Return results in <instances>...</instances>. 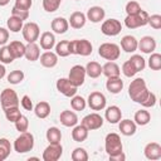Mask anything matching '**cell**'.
Instances as JSON below:
<instances>
[{"instance_id": "1", "label": "cell", "mask_w": 161, "mask_h": 161, "mask_svg": "<svg viewBox=\"0 0 161 161\" xmlns=\"http://www.w3.org/2000/svg\"><path fill=\"white\" fill-rule=\"evenodd\" d=\"M148 92L150 91H148L143 78H135L128 87V96L131 97V99L133 102L140 103V104L146 99Z\"/></svg>"}, {"instance_id": "2", "label": "cell", "mask_w": 161, "mask_h": 161, "mask_svg": "<svg viewBox=\"0 0 161 161\" xmlns=\"http://www.w3.org/2000/svg\"><path fill=\"white\" fill-rule=\"evenodd\" d=\"M13 147L18 153H25V152L31 151L33 147H34V136H33V133H30L28 131L20 132V135L15 138Z\"/></svg>"}, {"instance_id": "3", "label": "cell", "mask_w": 161, "mask_h": 161, "mask_svg": "<svg viewBox=\"0 0 161 161\" xmlns=\"http://www.w3.org/2000/svg\"><path fill=\"white\" fill-rule=\"evenodd\" d=\"M104 150L108 156H112V155H116V153H119L123 151V145H122V141H121V137L118 133L111 132L106 136Z\"/></svg>"}, {"instance_id": "4", "label": "cell", "mask_w": 161, "mask_h": 161, "mask_svg": "<svg viewBox=\"0 0 161 161\" xmlns=\"http://www.w3.org/2000/svg\"><path fill=\"white\" fill-rule=\"evenodd\" d=\"M93 45L87 39H74L70 40V54H77L82 57H87L92 54Z\"/></svg>"}, {"instance_id": "5", "label": "cell", "mask_w": 161, "mask_h": 161, "mask_svg": "<svg viewBox=\"0 0 161 161\" xmlns=\"http://www.w3.org/2000/svg\"><path fill=\"white\" fill-rule=\"evenodd\" d=\"M98 54L106 60H117L121 55V48L114 43H103L98 48Z\"/></svg>"}, {"instance_id": "6", "label": "cell", "mask_w": 161, "mask_h": 161, "mask_svg": "<svg viewBox=\"0 0 161 161\" xmlns=\"http://www.w3.org/2000/svg\"><path fill=\"white\" fill-rule=\"evenodd\" d=\"M147 21H148V14L145 10H141L138 14L135 15H127L125 18V25L128 29H137L145 26L147 25Z\"/></svg>"}, {"instance_id": "7", "label": "cell", "mask_w": 161, "mask_h": 161, "mask_svg": "<svg viewBox=\"0 0 161 161\" xmlns=\"http://www.w3.org/2000/svg\"><path fill=\"white\" fill-rule=\"evenodd\" d=\"M21 33H23V38L26 43H35L39 39L40 29H39V25L36 23L29 21V23H25L23 25Z\"/></svg>"}, {"instance_id": "8", "label": "cell", "mask_w": 161, "mask_h": 161, "mask_svg": "<svg viewBox=\"0 0 161 161\" xmlns=\"http://www.w3.org/2000/svg\"><path fill=\"white\" fill-rule=\"evenodd\" d=\"M19 102L20 101L18 98L16 92L11 88H5L0 93V104H1L3 109L9 108V107H16V106H19Z\"/></svg>"}, {"instance_id": "9", "label": "cell", "mask_w": 161, "mask_h": 161, "mask_svg": "<svg viewBox=\"0 0 161 161\" xmlns=\"http://www.w3.org/2000/svg\"><path fill=\"white\" fill-rule=\"evenodd\" d=\"M86 68L80 64H75L70 68L69 70V74H68V79L70 80V83L73 86H75L77 88L80 87L84 80H86Z\"/></svg>"}, {"instance_id": "10", "label": "cell", "mask_w": 161, "mask_h": 161, "mask_svg": "<svg viewBox=\"0 0 161 161\" xmlns=\"http://www.w3.org/2000/svg\"><path fill=\"white\" fill-rule=\"evenodd\" d=\"M87 104H88L89 108L93 109V111H102V109L106 108V104H107L106 96H104L102 92L94 91V92H92V93L88 96Z\"/></svg>"}, {"instance_id": "11", "label": "cell", "mask_w": 161, "mask_h": 161, "mask_svg": "<svg viewBox=\"0 0 161 161\" xmlns=\"http://www.w3.org/2000/svg\"><path fill=\"white\" fill-rule=\"evenodd\" d=\"M122 24L117 19H107L101 25V31L107 36H116L121 33Z\"/></svg>"}, {"instance_id": "12", "label": "cell", "mask_w": 161, "mask_h": 161, "mask_svg": "<svg viewBox=\"0 0 161 161\" xmlns=\"http://www.w3.org/2000/svg\"><path fill=\"white\" fill-rule=\"evenodd\" d=\"M103 117L96 112L93 113H89L87 116H84L80 121V123L88 130V131H94V130H98L103 126Z\"/></svg>"}, {"instance_id": "13", "label": "cell", "mask_w": 161, "mask_h": 161, "mask_svg": "<svg viewBox=\"0 0 161 161\" xmlns=\"http://www.w3.org/2000/svg\"><path fill=\"white\" fill-rule=\"evenodd\" d=\"M63 153V147L59 143H49L45 150L43 151V160L44 161H58Z\"/></svg>"}, {"instance_id": "14", "label": "cell", "mask_w": 161, "mask_h": 161, "mask_svg": "<svg viewBox=\"0 0 161 161\" xmlns=\"http://www.w3.org/2000/svg\"><path fill=\"white\" fill-rule=\"evenodd\" d=\"M55 87H57L58 92L62 93V94L65 96V97H70V98H72V97L77 93V87L73 86L68 78H59V79L57 80Z\"/></svg>"}, {"instance_id": "15", "label": "cell", "mask_w": 161, "mask_h": 161, "mask_svg": "<svg viewBox=\"0 0 161 161\" xmlns=\"http://www.w3.org/2000/svg\"><path fill=\"white\" fill-rule=\"evenodd\" d=\"M145 157L148 160H160L161 158V145L157 142H148L143 148Z\"/></svg>"}, {"instance_id": "16", "label": "cell", "mask_w": 161, "mask_h": 161, "mask_svg": "<svg viewBox=\"0 0 161 161\" xmlns=\"http://www.w3.org/2000/svg\"><path fill=\"white\" fill-rule=\"evenodd\" d=\"M137 49H140L142 53L145 54H151L153 53V50L156 49V40L153 36H150V35H146V36H142L141 40H138V45H137Z\"/></svg>"}, {"instance_id": "17", "label": "cell", "mask_w": 161, "mask_h": 161, "mask_svg": "<svg viewBox=\"0 0 161 161\" xmlns=\"http://www.w3.org/2000/svg\"><path fill=\"white\" fill-rule=\"evenodd\" d=\"M59 121L64 127H74L78 123V116L70 109H64L59 114Z\"/></svg>"}, {"instance_id": "18", "label": "cell", "mask_w": 161, "mask_h": 161, "mask_svg": "<svg viewBox=\"0 0 161 161\" xmlns=\"http://www.w3.org/2000/svg\"><path fill=\"white\" fill-rule=\"evenodd\" d=\"M104 118L106 121H108L109 123L114 125L118 123L122 119V111L118 106H109L106 108L104 111Z\"/></svg>"}, {"instance_id": "19", "label": "cell", "mask_w": 161, "mask_h": 161, "mask_svg": "<svg viewBox=\"0 0 161 161\" xmlns=\"http://www.w3.org/2000/svg\"><path fill=\"white\" fill-rule=\"evenodd\" d=\"M86 16H87V20H89V21L96 24V23H101L104 19L106 11H104V9L102 6H92V8L88 9Z\"/></svg>"}, {"instance_id": "20", "label": "cell", "mask_w": 161, "mask_h": 161, "mask_svg": "<svg viewBox=\"0 0 161 161\" xmlns=\"http://www.w3.org/2000/svg\"><path fill=\"white\" fill-rule=\"evenodd\" d=\"M87 21V16L82 11H74L70 14L69 19H68V24L73 28V29H80L86 25Z\"/></svg>"}, {"instance_id": "21", "label": "cell", "mask_w": 161, "mask_h": 161, "mask_svg": "<svg viewBox=\"0 0 161 161\" xmlns=\"http://www.w3.org/2000/svg\"><path fill=\"white\" fill-rule=\"evenodd\" d=\"M39 60H40V64L43 67H45V68H54L58 64V55L54 52L47 50L43 54H40Z\"/></svg>"}, {"instance_id": "22", "label": "cell", "mask_w": 161, "mask_h": 161, "mask_svg": "<svg viewBox=\"0 0 161 161\" xmlns=\"http://www.w3.org/2000/svg\"><path fill=\"white\" fill-rule=\"evenodd\" d=\"M50 26H52V30L55 33V34H64L68 28H69V24H68V20L63 16H57L52 20L50 23Z\"/></svg>"}, {"instance_id": "23", "label": "cell", "mask_w": 161, "mask_h": 161, "mask_svg": "<svg viewBox=\"0 0 161 161\" xmlns=\"http://www.w3.org/2000/svg\"><path fill=\"white\" fill-rule=\"evenodd\" d=\"M106 88L109 93L117 94L123 89V80L121 79V77H109L107 78Z\"/></svg>"}, {"instance_id": "24", "label": "cell", "mask_w": 161, "mask_h": 161, "mask_svg": "<svg viewBox=\"0 0 161 161\" xmlns=\"http://www.w3.org/2000/svg\"><path fill=\"white\" fill-rule=\"evenodd\" d=\"M137 45H138V40L133 35H125L121 39V48L126 53H133V52H136L137 50Z\"/></svg>"}, {"instance_id": "25", "label": "cell", "mask_w": 161, "mask_h": 161, "mask_svg": "<svg viewBox=\"0 0 161 161\" xmlns=\"http://www.w3.org/2000/svg\"><path fill=\"white\" fill-rule=\"evenodd\" d=\"M118 128L123 136H133L137 130V125L131 119H121L118 122Z\"/></svg>"}, {"instance_id": "26", "label": "cell", "mask_w": 161, "mask_h": 161, "mask_svg": "<svg viewBox=\"0 0 161 161\" xmlns=\"http://www.w3.org/2000/svg\"><path fill=\"white\" fill-rule=\"evenodd\" d=\"M40 48L44 50H52L55 47V35L52 31H44L40 35Z\"/></svg>"}, {"instance_id": "27", "label": "cell", "mask_w": 161, "mask_h": 161, "mask_svg": "<svg viewBox=\"0 0 161 161\" xmlns=\"http://www.w3.org/2000/svg\"><path fill=\"white\" fill-rule=\"evenodd\" d=\"M102 74H104L107 78H109V77H119L121 69H119L118 64L114 60H108L107 63H104L102 65Z\"/></svg>"}, {"instance_id": "28", "label": "cell", "mask_w": 161, "mask_h": 161, "mask_svg": "<svg viewBox=\"0 0 161 161\" xmlns=\"http://www.w3.org/2000/svg\"><path fill=\"white\" fill-rule=\"evenodd\" d=\"M24 57L29 60V62H35L39 59L40 57V48L36 43H28L25 45V53Z\"/></svg>"}, {"instance_id": "29", "label": "cell", "mask_w": 161, "mask_h": 161, "mask_svg": "<svg viewBox=\"0 0 161 161\" xmlns=\"http://www.w3.org/2000/svg\"><path fill=\"white\" fill-rule=\"evenodd\" d=\"M88 130L80 123V125H75L74 127H73V131H72V138H73V141H75V142H83V141H86L87 140V137H88Z\"/></svg>"}, {"instance_id": "30", "label": "cell", "mask_w": 161, "mask_h": 161, "mask_svg": "<svg viewBox=\"0 0 161 161\" xmlns=\"http://www.w3.org/2000/svg\"><path fill=\"white\" fill-rule=\"evenodd\" d=\"M8 48H9L10 53L13 54V57H14L15 59L24 57V53H25V44H24L23 42H20V40H14V42H11V43L8 45Z\"/></svg>"}, {"instance_id": "31", "label": "cell", "mask_w": 161, "mask_h": 161, "mask_svg": "<svg viewBox=\"0 0 161 161\" xmlns=\"http://www.w3.org/2000/svg\"><path fill=\"white\" fill-rule=\"evenodd\" d=\"M34 113H35V116H36L38 118H40V119L47 118V117L50 114V104H49L48 102H45V101H40L39 103L35 104V107H34Z\"/></svg>"}, {"instance_id": "32", "label": "cell", "mask_w": 161, "mask_h": 161, "mask_svg": "<svg viewBox=\"0 0 161 161\" xmlns=\"http://www.w3.org/2000/svg\"><path fill=\"white\" fill-rule=\"evenodd\" d=\"M84 68H86V74L91 78H98L102 74V65L98 62L94 60L88 62Z\"/></svg>"}, {"instance_id": "33", "label": "cell", "mask_w": 161, "mask_h": 161, "mask_svg": "<svg viewBox=\"0 0 161 161\" xmlns=\"http://www.w3.org/2000/svg\"><path fill=\"white\" fill-rule=\"evenodd\" d=\"M55 54L58 57H68L70 55V40H60L55 44Z\"/></svg>"}, {"instance_id": "34", "label": "cell", "mask_w": 161, "mask_h": 161, "mask_svg": "<svg viewBox=\"0 0 161 161\" xmlns=\"http://www.w3.org/2000/svg\"><path fill=\"white\" fill-rule=\"evenodd\" d=\"M133 121L136 125L138 126H146L150 121H151V114L146 109H138L136 113H135V117H133Z\"/></svg>"}, {"instance_id": "35", "label": "cell", "mask_w": 161, "mask_h": 161, "mask_svg": "<svg viewBox=\"0 0 161 161\" xmlns=\"http://www.w3.org/2000/svg\"><path fill=\"white\" fill-rule=\"evenodd\" d=\"M45 137L49 143H59L62 141V132L58 127H49L47 130Z\"/></svg>"}, {"instance_id": "36", "label": "cell", "mask_w": 161, "mask_h": 161, "mask_svg": "<svg viewBox=\"0 0 161 161\" xmlns=\"http://www.w3.org/2000/svg\"><path fill=\"white\" fill-rule=\"evenodd\" d=\"M6 25H8V30H10V31H13V33H19L21 29H23V20L21 19H19V18H16V16H14V15H11L9 19H8V21H6Z\"/></svg>"}, {"instance_id": "37", "label": "cell", "mask_w": 161, "mask_h": 161, "mask_svg": "<svg viewBox=\"0 0 161 161\" xmlns=\"http://www.w3.org/2000/svg\"><path fill=\"white\" fill-rule=\"evenodd\" d=\"M10 151H11V145H10V141L5 137L0 138V161H4L9 157L10 155Z\"/></svg>"}, {"instance_id": "38", "label": "cell", "mask_w": 161, "mask_h": 161, "mask_svg": "<svg viewBox=\"0 0 161 161\" xmlns=\"http://www.w3.org/2000/svg\"><path fill=\"white\" fill-rule=\"evenodd\" d=\"M3 111L5 113L6 119L10 121V122H13V123H15L20 118V116H21L20 109H19V106H16V107H9V108H5Z\"/></svg>"}, {"instance_id": "39", "label": "cell", "mask_w": 161, "mask_h": 161, "mask_svg": "<svg viewBox=\"0 0 161 161\" xmlns=\"http://www.w3.org/2000/svg\"><path fill=\"white\" fill-rule=\"evenodd\" d=\"M24 77H25L24 72L16 69V70L10 72V73L6 75V79H8V82H9L10 84H19V83H21V82L24 80Z\"/></svg>"}, {"instance_id": "40", "label": "cell", "mask_w": 161, "mask_h": 161, "mask_svg": "<svg viewBox=\"0 0 161 161\" xmlns=\"http://www.w3.org/2000/svg\"><path fill=\"white\" fill-rule=\"evenodd\" d=\"M87 106V101L82 97V96H77L74 94L70 99V107L74 109V111H83Z\"/></svg>"}, {"instance_id": "41", "label": "cell", "mask_w": 161, "mask_h": 161, "mask_svg": "<svg viewBox=\"0 0 161 161\" xmlns=\"http://www.w3.org/2000/svg\"><path fill=\"white\" fill-rule=\"evenodd\" d=\"M148 67L152 70L161 69V54L160 53H151L148 58Z\"/></svg>"}, {"instance_id": "42", "label": "cell", "mask_w": 161, "mask_h": 161, "mask_svg": "<svg viewBox=\"0 0 161 161\" xmlns=\"http://www.w3.org/2000/svg\"><path fill=\"white\" fill-rule=\"evenodd\" d=\"M72 160L73 161H87L88 160V153L86 151V148L83 147H77L72 151V155H70Z\"/></svg>"}, {"instance_id": "43", "label": "cell", "mask_w": 161, "mask_h": 161, "mask_svg": "<svg viewBox=\"0 0 161 161\" xmlns=\"http://www.w3.org/2000/svg\"><path fill=\"white\" fill-rule=\"evenodd\" d=\"M14 59H15V58H14L13 54L10 53L8 45H3V47L0 48V62L4 63V64H10V63H13Z\"/></svg>"}, {"instance_id": "44", "label": "cell", "mask_w": 161, "mask_h": 161, "mask_svg": "<svg viewBox=\"0 0 161 161\" xmlns=\"http://www.w3.org/2000/svg\"><path fill=\"white\" fill-rule=\"evenodd\" d=\"M62 0H43V9L47 13H54L59 9Z\"/></svg>"}, {"instance_id": "45", "label": "cell", "mask_w": 161, "mask_h": 161, "mask_svg": "<svg viewBox=\"0 0 161 161\" xmlns=\"http://www.w3.org/2000/svg\"><path fill=\"white\" fill-rule=\"evenodd\" d=\"M130 60L132 62V64L135 65V68L137 69V72L143 70L145 67H146V60H145L143 57L140 55V54H133V55L130 58Z\"/></svg>"}, {"instance_id": "46", "label": "cell", "mask_w": 161, "mask_h": 161, "mask_svg": "<svg viewBox=\"0 0 161 161\" xmlns=\"http://www.w3.org/2000/svg\"><path fill=\"white\" fill-rule=\"evenodd\" d=\"M122 73L126 75V77H128V78H131V77H135L136 75V73H137V69L135 68V65L132 64V62L128 59V60H126L123 64H122Z\"/></svg>"}, {"instance_id": "47", "label": "cell", "mask_w": 161, "mask_h": 161, "mask_svg": "<svg viewBox=\"0 0 161 161\" xmlns=\"http://www.w3.org/2000/svg\"><path fill=\"white\" fill-rule=\"evenodd\" d=\"M125 10H126L127 15H135V14H138L142 9H141V6H140V4H138L137 1L131 0V1H128V3L126 4Z\"/></svg>"}, {"instance_id": "48", "label": "cell", "mask_w": 161, "mask_h": 161, "mask_svg": "<svg viewBox=\"0 0 161 161\" xmlns=\"http://www.w3.org/2000/svg\"><path fill=\"white\" fill-rule=\"evenodd\" d=\"M15 128H16L19 132H25V131H28V128H29V119H28V117L24 116V114H21L20 118L15 122Z\"/></svg>"}, {"instance_id": "49", "label": "cell", "mask_w": 161, "mask_h": 161, "mask_svg": "<svg viewBox=\"0 0 161 161\" xmlns=\"http://www.w3.org/2000/svg\"><path fill=\"white\" fill-rule=\"evenodd\" d=\"M147 24H148L151 28L156 29V30L161 29V15H160V14L148 15V21H147Z\"/></svg>"}, {"instance_id": "50", "label": "cell", "mask_w": 161, "mask_h": 161, "mask_svg": "<svg viewBox=\"0 0 161 161\" xmlns=\"http://www.w3.org/2000/svg\"><path fill=\"white\" fill-rule=\"evenodd\" d=\"M156 102H157L156 94H155V93H152V92H148V94H147L146 99L141 103V106H142V107H145V108H151V107H153V106L156 104Z\"/></svg>"}, {"instance_id": "51", "label": "cell", "mask_w": 161, "mask_h": 161, "mask_svg": "<svg viewBox=\"0 0 161 161\" xmlns=\"http://www.w3.org/2000/svg\"><path fill=\"white\" fill-rule=\"evenodd\" d=\"M11 15H14V16H16V18H19V19H21L24 21V20H26L29 18V10H23V9H18V8L13 6Z\"/></svg>"}, {"instance_id": "52", "label": "cell", "mask_w": 161, "mask_h": 161, "mask_svg": "<svg viewBox=\"0 0 161 161\" xmlns=\"http://www.w3.org/2000/svg\"><path fill=\"white\" fill-rule=\"evenodd\" d=\"M20 104L21 107L25 109V111H33L34 106H33V101L30 99V97L28 94H24L21 97V101H20Z\"/></svg>"}, {"instance_id": "53", "label": "cell", "mask_w": 161, "mask_h": 161, "mask_svg": "<svg viewBox=\"0 0 161 161\" xmlns=\"http://www.w3.org/2000/svg\"><path fill=\"white\" fill-rule=\"evenodd\" d=\"M33 5V0H15L14 6L18 9H23V10H29Z\"/></svg>"}, {"instance_id": "54", "label": "cell", "mask_w": 161, "mask_h": 161, "mask_svg": "<svg viewBox=\"0 0 161 161\" xmlns=\"http://www.w3.org/2000/svg\"><path fill=\"white\" fill-rule=\"evenodd\" d=\"M9 40V30L0 26V45H5Z\"/></svg>"}, {"instance_id": "55", "label": "cell", "mask_w": 161, "mask_h": 161, "mask_svg": "<svg viewBox=\"0 0 161 161\" xmlns=\"http://www.w3.org/2000/svg\"><path fill=\"white\" fill-rule=\"evenodd\" d=\"M108 157H109L111 161H125L126 155H125L123 151H122V152H119V153H116V155H112V156H108Z\"/></svg>"}, {"instance_id": "56", "label": "cell", "mask_w": 161, "mask_h": 161, "mask_svg": "<svg viewBox=\"0 0 161 161\" xmlns=\"http://www.w3.org/2000/svg\"><path fill=\"white\" fill-rule=\"evenodd\" d=\"M5 74H6V69L3 64H0V79H3L5 77Z\"/></svg>"}, {"instance_id": "57", "label": "cell", "mask_w": 161, "mask_h": 161, "mask_svg": "<svg viewBox=\"0 0 161 161\" xmlns=\"http://www.w3.org/2000/svg\"><path fill=\"white\" fill-rule=\"evenodd\" d=\"M10 3V0H0V6H5Z\"/></svg>"}, {"instance_id": "58", "label": "cell", "mask_w": 161, "mask_h": 161, "mask_svg": "<svg viewBox=\"0 0 161 161\" xmlns=\"http://www.w3.org/2000/svg\"><path fill=\"white\" fill-rule=\"evenodd\" d=\"M75 1H79V0H75Z\"/></svg>"}]
</instances>
